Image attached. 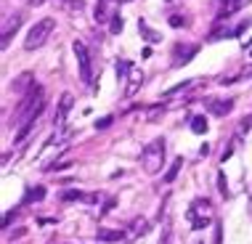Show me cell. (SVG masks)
Instances as JSON below:
<instances>
[{
	"label": "cell",
	"instance_id": "6da1fadb",
	"mask_svg": "<svg viewBox=\"0 0 252 244\" xmlns=\"http://www.w3.org/2000/svg\"><path fill=\"white\" fill-rule=\"evenodd\" d=\"M43 106H45V91L40 85H32L30 91L24 93V98L19 101V106L13 109V117H11V125L13 127H27V125H35L37 117L43 114Z\"/></svg>",
	"mask_w": 252,
	"mask_h": 244
},
{
	"label": "cell",
	"instance_id": "7a4b0ae2",
	"mask_svg": "<svg viewBox=\"0 0 252 244\" xmlns=\"http://www.w3.org/2000/svg\"><path fill=\"white\" fill-rule=\"evenodd\" d=\"M56 30V22H53L51 16H45V19H40V22L32 27L30 32H27V37H24V48L27 51H37V48H43L45 43H48V37H51V32Z\"/></svg>",
	"mask_w": 252,
	"mask_h": 244
},
{
	"label": "cell",
	"instance_id": "3957f363",
	"mask_svg": "<svg viewBox=\"0 0 252 244\" xmlns=\"http://www.w3.org/2000/svg\"><path fill=\"white\" fill-rule=\"evenodd\" d=\"M141 165H144V170L149 175L159 173L162 165H165V141L162 138H154L152 144L144 149V154H141Z\"/></svg>",
	"mask_w": 252,
	"mask_h": 244
},
{
	"label": "cell",
	"instance_id": "277c9868",
	"mask_svg": "<svg viewBox=\"0 0 252 244\" xmlns=\"http://www.w3.org/2000/svg\"><path fill=\"white\" fill-rule=\"evenodd\" d=\"M72 51H74V56H77L80 80H83L85 85H91V83H93V64H91V53H88L85 43H80V40H74V43H72Z\"/></svg>",
	"mask_w": 252,
	"mask_h": 244
},
{
	"label": "cell",
	"instance_id": "5b68a950",
	"mask_svg": "<svg viewBox=\"0 0 252 244\" xmlns=\"http://www.w3.org/2000/svg\"><path fill=\"white\" fill-rule=\"evenodd\" d=\"M207 215H210V202L207 199H194V205L189 207V218H191V228H204L207 226Z\"/></svg>",
	"mask_w": 252,
	"mask_h": 244
},
{
	"label": "cell",
	"instance_id": "8992f818",
	"mask_svg": "<svg viewBox=\"0 0 252 244\" xmlns=\"http://www.w3.org/2000/svg\"><path fill=\"white\" fill-rule=\"evenodd\" d=\"M199 51V45H175V56H173V66H183L194 59V53Z\"/></svg>",
	"mask_w": 252,
	"mask_h": 244
},
{
	"label": "cell",
	"instance_id": "52a82bcc",
	"mask_svg": "<svg viewBox=\"0 0 252 244\" xmlns=\"http://www.w3.org/2000/svg\"><path fill=\"white\" fill-rule=\"evenodd\" d=\"M22 22H24V13H13V16L5 19V24H3V48H8L11 35L19 30V27H22Z\"/></svg>",
	"mask_w": 252,
	"mask_h": 244
},
{
	"label": "cell",
	"instance_id": "ba28073f",
	"mask_svg": "<svg viewBox=\"0 0 252 244\" xmlns=\"http://www.w3.org/2000/svg\"><path fill=\"white\" fill-rule=\"evenodd\" d=\"M234 109V101L231 98H223V101H210V114L215 117H226V114Z\"/></svg>",
	"mask_w": 252,
	"mask_h": 244
},
{
	"label": "cell",
	"instance_id": "9c48e42d",
	"mask_svg": "<svg viewBox=\"0 0 252 244\" xmlns=\"http://www.w3.org/2000/svg\"><path fill=\"white\" fill-rule=\"evenodd\" d=\"M61 11H69V13H80L85 8V0H53Z\"/></svg>",
	"mask_w": 252,
	"mask_h": 244
},
{
	"label": "cell",
	"instance_id": "30bf717a",
	"mask_svg": "<svg viewBox=\"0 0 252 244\" xmlns=\"http://www.w3.org/2000/svg\"><path fill=\"white\" fill-rule=\"evenodd\" d=\"M72 104H74V98L69 96V93H64V96H61V104H59V122H64V117H66V112L72 109Z\"/></svg>",
	"mask_w": 252,
	"mask_h": 244
},
{
	"label": "cell",
	"instance_id": "8fae6325",
	"mask_svg": "<svg viewBox=\"0 0 252 244\" xmlns=\"http://www.w3.org/2000/svg\"><path fill=\"white\" fill-rule=\"evenodd\" d=\"M122 236H125L122 231H106V228H101V231H98V239L101 242H120Z\"/></svg>",
	"mask_w": 252,
	"mask_h": 244
},
{
	"label": "cell",
	"instance_id": "7c38bea8",
	"mask_svg": "<svg viewBox=\"0 0 252 244\" xmlns=\"http://www.w3.org/2000/svg\"><path fill=\"white\" fill-rule=\"evenodd\" d=\"M146 228H149V223L141 218V220H133V226H130V239H135L138 234H146Z\"/></svg>",
	"mask_w": 252,
	"mask_h": 244
},
{
	"label": "cell",
	"instance_id": "4fadbf2b",
	"mask_svg": "<svg viewBox=\"0 0 252 244\" xmlns=\"http://www.w3.org/2000/svg\"><path fill=\"white\" fill-rule=\"evenodd\" d=\"M181 165H183V159H175L173 165H170V170L165 173V183H173V181H175V175H178V170H181Z\"/></svg>",
	"mask_w": 252,
	"mask_h": 244
},
{
	"label": "cell",
	"instance_id": "5bb4252c",
	"mask_svg": "<svg viewBox=\"0 0 252 244\" xmlns=\"http://www.w3.org/2000/svg\"><path fill=\"white\" fill-rule=\"evenodd\" d=\"M61 199H64V202H74V199H85V194L83 191H77V188H72V191H64V194H61Z\"/></svg>",
	"mask_w": 252,
	"mask_h": 244
},
{
	"label": "cell",
	"instance_id": "9a60e30c",
	"mask_svg": "<svg viewBox=\"0 0 252 244\" xmlns=\"http://www.w3.org/2000/svg\"><path fill=\"white\" fill-rule=\"evenodd\" d=\"M191 130L194 133H204V130H207V120H204V117H194L191 120Z\"/></svg>",
	"mask_w": 252,
	"mask_h": 244
},
{
	"label": "cell",
	"instance_id": "2e32d148",
	"mask_svg": "<svg viewBox=\"0 0 252 244\" xmlns=\"http://www.w3.org/2000/svg\"><path fill=\"white\" fill-rule=\"evenodd\" d=\"M93 16H96V22H106V3H104V0H101V3H96Z\"/></svg>",
	"mask_w": 252,
	"mask_h": 244
},
{
	"label": "cell",
	"instance_id": "e0dca14e",
	"mask_svg": "<svg viewBox=\"0 0 252 244\" xmlns=\"http://www.w3.org/2000/svg\"><path fill=\"white\" fill-rule=\"evenodd\" d=\"M112 32H114V35H120V32H122V19L120 16L112 19Z\"/></svg>",
	"mask_w": 252,
	"mask_h": 244
},
{
	"label": "cell",
	"instance_id": "ac0fdd59",
	"mask_svg": "<svg viewBox=\"0 0 252 244\" xmlns=\"http://www.w3.org/2000/svg\"><path fill=\"white\" fill-rule=\"evenodd\" d=\"M218 181H220V183H218V186H220V191H223V194H226V178H223V173H220V175H218Z\"/></svg>",
	"mask_w": 252,
	"mask_h": 244
},
{
	"label": "cell",
	"instance_id": "d6986e66",
	"mask_svg": "<svg viewBox=\"0 0 252 244\" xmlns=\"http://www.w3.org/2000/svg\"><path fill=\"white\" fill-rule=\"evenodd\" d=\"M109 122H112V120L106 117V120H101V122H96V127H109Z\"/></svg>",
	"mask_w": 252,
	"mask_h": 244
},
{
	"label": "cell",
	"instance_id": "ffe728a7",
	"mask_svg": "<svg viewBox=\"0 0 252 244\" xmlns=\"http://www.w3.org/2000/svg\"><path fill=\"white\" fill-rule=\"evenodd\" d=\"M40 3H45V0H30V5H40Z\"/></svg>",
	"mask_w": 252,
	"mask_h": 244
},
{
	"label": "cell",
	"instance_id": "44dd1931",
	"mask_svg": "<svg viewBox=\"0 0 252 244\" xmlns=\"http://www.w3.org/2000/svg\"><path fill=\"white\" fill-rule=\"evenodd\" d=\"M194 244H202V242H194Z\"/></svg>",
	"mask_w": 252,
	"mask_h": 244
},
{
	"label": "cell",
	"instance_id": "7402d4cb",
	"mask_svg": "<svg viewBox=\"0 0 252 244\" xmlns=\"http://www.w3.org/2000/svg\"><path fill=\"white\" fill-rule=\"evenodd\" d=\"M122 3H125V0H122Z\"/></svg>",
	"mask_w": 252,
	"mask_h": 244
}]
</instances>
